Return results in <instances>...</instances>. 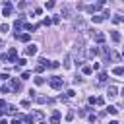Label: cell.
<instances>
[{"label":"cell","instance_id":"obj_1","mask_svg":"<svg viewBox=\"0 0 124 124\" xmlns=\"http://www.w3.org/2000/svg\"><path fill=\"white\" fill-rule=\"evenodd\" d=\"M48 83H50V87H52V89H62V87H64V79H62V78H58V76H52Z\"/></svg>","mask_w":124,"mask_h":124},{"label":"cell","instance_id":"obj_2","mask_svg":"<svg viewBox=\"0 0 124 124\" xmlns=\"http://www.w3.org/2000/svg\"><path fill=\"white\" fill-rule=\"evenodd\" d=\"M25 54H27V56H35V54H37V45H27Z\"/></svg>","mask_w":124,"mask_h":124},{"label":"cell","instance_id":"obj_3","mask_svg":"<svg viewBox=\"0 0 124 124\" xmlns=\"http://www.w3.org/2000/svg\"><path fill=\"white\" fill-rule=\"evenodd\" d=\"M107 95H108V99H114V97L118 95V91H116V87H114V85H110V87L107 89Z\"/></svg>","mask_w":124,"mask_h":124},{"label":"cell","instance_id":"obj_4","mask_svg":"<svg viewBox=\"0 0 124 124\" xmlns=\"http://www.w3.org/2000/svg\"><path fill=\"white\" fill-rule=\"evenodd\" d=\"M50 124H60V112H58V110L52 112V116H50Z\"/></svg>","mask_w":124,"mask_h":124},{"label":"cell","instance_id":"obj_5","mask_svg":"<svg viewBox=\"0 0 124 124\" xmlns=\"http://www.w3.org/2000/svg\"><path fill=\"white\" fill-rule=\"evenodd\" d=\"M12 89H14V91H19V89H21V81L14 78V79H12Z\"/></svg>","mask_w":124,"mask_h":124},{"label":"cell","instance_id":"obj_6","mask_svg":"<svg viewBox=\"0 0 124 124\" xmlns=\"http://www.w3.org/2000/svg\"><path fill=\"white\" fill-rule=\"evenodd\" d=\"M112 74H114V76H124V68H122V66H114V68H112Z\"/></svg>","mask_w":124,"mask_h":124},{"label":"cell","instance_id":"obj_7","mask_svg":"<svg viewBox=\"0 0 124 124\" xmlns=\"http://www.w3.org/2000/svg\"><path fill=\"white\" fill-rule=\"evenodd\" d=\"M6 56H8V60H14V58H16V56H17V50H16V48H10V50H8V54H6Z\"/></svg>","mask_w":124,"mask_h":124},{"label":"cell","instance_id":"obj_8","mask_svg":"<svg viewBox=\"0 0 124 124\" xmlns=\"http://www.w3.org/2000/svg\"><path fill=\"white\" fill-rule=\"evenodd\" d=\"M21 27H23V17H19V19H17V21L14 23V29H16V31H19Z\"/></svg>","mask_w":124,"mask_h":124},{"label":"cell","instance_id":"obj_9","mask_svg":"<svg viewBox=\"0 0 124 124\" xmlns=\"http://www.w3.org/2000/svg\"><path fill=\"white\" fill-rule=\"evenodd\" d=\"M110 39H112L114 43H118V41H120V33H118V31H110Z\"/></svg>","mask_w":124,"mask_h":124},{"label":"cell","instance_id":"obj_10","mask_svg":"<svg viewBox=\"0 0 124 124\" xmlns=\"http://www.w3.org/2000/svg\"><path fill=\"white\" fill-rule=\"evenodd\" d=\"M17 41H21V43H27V41H29V33H21V35H17Z\"/></svg>","mask_w":124,"mask_h":124},{"label":"cell","instance_id":"obj_11","mask_svg":"<svg viewBox=\"0 0 124 124\" xmlns=\"http://www.w3.org/2000/svg\"><path fill=\"white\" fill-rule=\"evenodd\" d=\"M103 41H105V33H95V43H99V45H101Z\"/></svg>","mask_w":124,"mask_h":124},{"label":"cell","instance_id":"obj_12","mask_svg":"<svg viewBox=\"0 0 124 124\" xmlns=\"http://www.w3.org/2000/svg\"><path fill=\"white\" fill-rule=\"evenodd\" d=\"M35 101H37V103H39V105H45V103H50V101H48V99H46V97H43V95H39V97H37V99H35Z\"/></svg>","mask_w":124,"mask_h":124},{"label":"cell","instance_id":"obj_13","mask_svg":"<svg viewBox=\"0 0 124 124\" xmlns=\"http://www.w3.org/2000/svg\"><path fill=\"white\" fill-rule=\"evenodd\" d=\"M31 116H33L35 120H41V122H43V112H41V110H35V112H33Z\"/></svg>","mask_w":124,"mask_h":124},{"label":"cell","instance_id":"obj_14","mask_svg":"<svg viewBox=\"0 0 124 124\" xmlns=\"http://www.w3.org/2000/svg\"><path fill=\"white\" fill-rule=\"evenodd\" d=\"M124 21V16H114L112 17V23H122Z\"/></svg>","mask_w":124,"mask_h":124},{"label":"cell","instance_id":"obj_15","mask_svg":"<svg viewBox=\"0 0 124 124\" xmlns=\"http://www.w3.org/2000/svg\"><path fill=\"white\" fill-rule=\"evenodd\" d=\"M103 19H105L103 16H93V23H101Z\"/></svg>","mask_w":124,"mask_h":124},{"label":"cell","instance_id":"obj_16","mask_svg":"<svg viewBox=\"0 0 124 124\" xmlns=\"http://www.w3.org/2000/svg\"><path fill=\"white\" fill-rule=\"evenodd\" d=\"M91 72H93V68H91V66H83V74H85V76H89Z\"/></svg>","mask_w":124,"mask_h":124},{"label":"cell","instance_id":"obj_17","mask_svg":"<svg viewBox=\"0 0 124 124\" xmlns=\"http://www.w3.org/2000/svg\"><path fill=\"white\" fill-rule=\"evenodd\" d=\"M25 122H27V124H35V118H33L31 114H27V116H25Z\"/></svg>","mask_w":124,"mask_h":124},{"label":"cell","instance_id":"obj_18","mask_svg":"<svg viewBox=\"0 0 124 124\" xmlns=\"http://www.w3.org/2000/svg\"><path fill=\"white\" fill-rule=\"evenodd\" d=\"M25 29H27V31H35V29H37V25H31V23H25Z\"/></svg>","mask_w":124,"mask_h":124},{"label":"cell","instance_id":"obj_19","mask_svg":"<svg viewBox=\"0 0 124 124\" xmlns=\"http://www.w3.org/2000/svg\"><path fill=\"white\" fill-rule=\"evenodd\" d=\"M35 83H37V85H43V83H45V78H41V76L35 78Z\"/></svg>","mask_w":124,"mask_h":124},{"label":"cell","instance_id":"obj_20","mask_svg":"<svg viewBox=\"0 0 124 124\" xmlns=\"http://www.w3.org/2000/svg\"><path fill=\"white\" fill-rule=\"evenodd\" d=\"M12 91V85H2V93H10Z\"/></svg>","mask_w":124,"mask_h":124},{"label":"cell","instance_id":"obj_21","mask_svg":"<svg viewBox=\"0 0 124 124\" xmlns=\"http://www.w3.org/2000/svg\"><path fill=\"white\" fill-rule=\"evenodd\" d=\"M107 110H108L110 114H116V112H118V108H116V107H107Z\"/></svg>","mask_w":124,"mask_h":124},{"label":"cell","instance_id":"obj_22","mask_svg":"<svg viewBox=\"0 0 124 124\" xmlns=\"http://www.w3.org/2000/svg\"><path fill=\"white\" fill-rule=\"evenodd\" d=\"M64 66H66V68H70V66H72V60H70V56H66V60H64Z\"/></svg>","mask_w":124,"mask_h":124},{"label":"cell","instance_id":"obj_23","mask_svg":"<svg viewBox=\"0 0 124 124\" xmlns=\"http://www.w3.org/2000/svg\"><path fill=\"white\" fill-rule=\"evenodd\" d=\"M105 79H107V72H101L99 74V81H105Z\"/></svg>","mask_w":124,"mask_h":124},{"label":"cell","instance_id":"obj_24","mask_svg":"<svg viewBox=\"0 0 124 124\" xmlns=\"http://www.w3.org/2000/svg\"><path fill=\"white\" fill-rule=\"evenodd\" d=\"M103 103H105V99H103V97H97V99H95V105H99V107H101Z\"/></svg>","mask_w":124,"mask_h":124},{"label":"cell","instance_id":"obj_25","mask_svg":"<svg viewBox=\"0 0 124 124\" xmlns=\"http://www.w3.org/2000/svg\"><path fill=\"white\" fill-rule=\"evenodd\" d=\"M45 8H46V10H52V8H54V2H46Z\"/></svg>","mask_w":124,"mask_h":124},{"label":"cell","instance_id":"obj_26","mask_svg":"<svg viewBox=\"0 0 124 124\" xmlns=\"http://www.w3.org/2000/svg\"><path fill=\"white\" fill-rule=\"evenodd\" d=\"M97 52H99V50H97V48H95V46H93V48H89V56H95V54H97Z\"/></svg>","mask_w":124,"mask_h":124},{"label":"cell","instance_id":"obj_27","mask_svg":"<svg viewBox=\"0 0 124 124\" xmlns=\"http://www.w3.org/2000/svg\"><path fill=\"white\" fill-rule=\"evenodd\" d=\"M58 66H60V64H58V62H50V64H48V68H52V70H56V68H58Z\"/></svg>","mask_w":124,"mask_h":124},{"label":"cell","instance_id":"obj_28","mask_svg":"<svg viewBox=\"0 0 124 124\" xmlns=\"http://www.w3.org/2000/svg\"><path fill=\"white\" fill-rule=\"evenodd\" d=\"M62 14H64V16H68V14H70V8H68V6H64V8H62Z\"/></svg>","mask_w":124,"mask_h":124},{"label":"cell","instance_id":"obj_29","mask_svg":"<svg viewBox=\"0 0 124 124\" xmlns=\"http://www.w3.org/2000/svg\"><path fill=\"white\" fill-rule=\"evenodd\" d=\"M0 31H2V33H6V31H8V25H6V23H2V25H0Z\"/></svg>","mask_w":124,"mask_h":124},{"label":"cell","instance_id":"obj_30","mask_svg":"<svg viewBox=\"0 0 124 124\" xmlns=\"http://www.w3.org/2000/svg\"><path fill=\"white\" fill-rule=\"evenodd\" d=\"M17 64H19V66H25V64H27V60H25V58H19V60H17Z\"/></svg>","mask_w":124,"mask_h":124},{"label":"cell","instance_id":"obj_31","mask_svg":"<svg viewBox=\"0 0 124 124\" xmlns=\"http://www.w3.org/2000/svg\"><path fill=\"white\" fill-rule=\"evenodd\" d=\"M27 78H31V74H29V72H23V74H21V79H27Z\"/></svg>","mask_w":124,"mask_h":124},{"label":"cell","instance_id":"obj_32","mask_svg":"<svg viewBox=\"0 0 124 124\" xmlns=\"http://www.w3.org/2000/svg\"><path fill=\"white\" fill-rule=\"evenodd\" d=\"M21 107H25V108H27V107H31V103H29V101H21Z\"/></svg>","mask_w":124,"mask_h":124},{"label":"cell","instance_id":"obj_33","mask_svg":"<svg viewBox=\"0 0 124 124\" xmlns=\"http://www.w3.org/2000/svg\"><path fill=\"white\" fill-rule=\"evenodd\" d=\"M12 124H21V122H19V118H14V120H12Z\"/></svg>","mask_w":124,"mask_h":124},{"label":"cell","instance_id":"obj_34","mask_svg":"<svg viewBox=\"0 0 124 124\" xmlns=\"http://www.w3.org/2000/svg\"><path fill=\"white\" fill-rule=\"evenodd\" d=\"M0 124H8V122H6V120H0Z\"/></svg>","mask_w":124,"mask_h":124},{"label":"cell","instance_id":"obj_35","mask_svg":"<svg viewBox=\"0 0 124 124\" xmlns=\"http://www.w3.org/2000/svg\"><path fill=\"white\" fill-rule=\"evenodd\" d=\"M122 97H124V89H122Z\"/></svg>","mask_w":124,"mask_h":124},{"label":"cell","instance_id":"obj_36","mask_svg":"<svg viewBox=\"0 0 124 124\" xmlns=\"http://www.w3.org/2000/svg\"><path fill=\"white\" fill-rule=\"evenodd\" d=\"M122 56H124V52H122Z\"/></svg>","mask_w":124,"mask_h":124}]
</instances>
